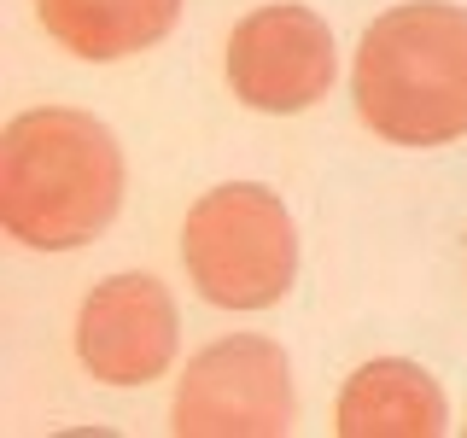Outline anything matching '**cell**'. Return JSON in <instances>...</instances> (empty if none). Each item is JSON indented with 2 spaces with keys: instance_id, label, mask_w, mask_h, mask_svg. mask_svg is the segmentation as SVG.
I'll use <instances>...</instances> for the list:
<instances>
[{
  "instance_id": "cell-6",
  "label": "cell",
  "mask_w": 467,
  "mask_h": 438,
  "mask_svg": "<svg viewBox=\"0 0 467 438\" xmlns=\"http://www.w3.org/2000/svg\"><path fill=\"white\" fill-rule=\"evenodd\" d=\"M182 345V310L158 275H106L77 310V357L99 386H152Z\"/></svg>"
},
{
  "instance_id": "cell-8",
  "label": "cell",
  "mask_w": 467,
  "mask_h": 438,
  "mask_svg": "<svg viewBox=\"0 0 467 438\" xmlns=\"http://www.w3.org/2000/svg\"><path fill=\"white\" fill-rule=\"evenodd\" d=\"M41 29L88 65L135 58L175 29L182 0H36Z\"/></svg>"
},
{
  "instance_id": "cell-7",
  "label": "cell",
  "mask_w": 467,
  "mask_h": 438,
  "mask_svg": "<svg viewBox=\"0 0 467 438\" xmlns=\"http://www.w3.org/2000/svg\"><path fill=\"white\" fill-rule=\"evenodd\" d=\"M333 427L339 438H438L450 427V403L420 362L374 357L345 380Z\"/></svg>"
},
{
  "instance_id": "cell-2",
  "label": "cell",
  "mask_w": 467,
  "mask_h": 438,
  "mask_svg": "<svg viewBox=\"0 0 467 438\" xmlns=\"http://www.w3.org/2000/svg\"><path fill=\"white\" fill-rule=\"evenodd\" d=\"M357 117L391 146H450L467 135V6L403 0L362 29L350 65Z\"/></svg>"
},
{
  "instance_id": "cell-9",
  "label": "cell",
  "mask_w": 467,
  "mask_h": 438,
  "mask_svg": "<svg viewBox=\"0 0 467 438\" xmlns=\"http://www.w3.org/2000/svg\"><path fill=\"white\" fill-rule=\"evenodd\" d=\"M462 433H467V421H462Z\"/></svg>"
},
{
  "instance_id": "cell-1",
  "label": "cell",
  "mask_w": 467,
  "mask_h": 438,
  "mask_svg": "<svg viewBox=\"0 0 467 438\" xmlns=\"http://www.w3.org/2000/svg\"><path fill=\"white\" fill-rule=\"evenodd\" d=\"M123 146L94 111L36 106L0 135V228L29 252L94 245L123 211Z\"/></svg>"
},
{
  "instance_id": "cell-3",
  "label": "cell",
  "mask_w": 467,
  "mask_h": 438,
  "mask_svg": "<svg viewBox=\"0 0 467 438\" xmlns=\"http://www.w3.org/2000/svg\"><path fill=\"white\" fill-rule=\"evenodd\" d=\"M187 281L216 310H269L298 281V228L275 187H211L182 223Z\"/></svg>"
},
{
  "instance_id": "cell-5",
  "label": "cell",
  "mask_w": 467,
  "mask_h": 438,
  "mask_svg": "<svg viewBox=\"0 0 467 438\" xmlns=\"http://www.w3.org/2000/svg\"><path fill=\"white\" fill-rule=\"evenodd\" d=\"M339 77L333 29L321 12L298 0H269L245 12L228 36V88L245 111L263 117H292L310 111Z\"/></svg>"
},
{
  "instance_id": "cell-4",
  "label": "cell",
  "mask_w": 467,
  "mask_h": 438,
  "mask_svg": "<svg viewBox=\"0 0 467 438\" xmlns=\"http://www.w3.org/2000/svg\"><path fill=\"white\" fill-rule=\"evenodd\" d=\"M292 421H298L292 362L263 333H234V339L204 345L175 380V438H281L292 433Z\"/></svg>"
}]
</instances>
